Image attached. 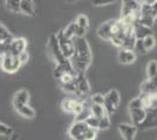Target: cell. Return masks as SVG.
Masks as SVG:
<instances>
[{"instance_id": "obj_1", "label": "cell", "mask_w": 157, "mask_h": 140, "mask_svg": "<svg viewBox=\"0 0 157 140\" xmlns=\"http://www.w3.org/2000/svg\"><path fill=\"white\" fill-rule=\"evenodd\" d=\"M74 55L71 59V63L76 74H85L90 67L93 61L92 49L85 38L74 39Z\"/></svg>"}, {"instance_id": "obj_2", "label": "cell", "mask_w": 157, "mask_h": 140, "mask_svg": "<svg viewBox=\"0 0 157 140\" xmlns=\"http://www.w3.org/2000/svg\"><path fill=\"white\" fill-rule=\"evenodd\" d=\"M120 102H121V96L120 92L115 89H111L105 95V112L108 116H111L116 112L118 105H120Z\"/></svg>"}, {"instance_id": "obj_3", "label": "cell", "mask_w": 157, "mask_h": 140, "mask_svg": "<svg viewBox=\"0 0 157 140\" xmlns=\"http://www.w3.org/2000/svg\"><path fill=\"white\" fill-rule=\"evenodd\" d=\"M22 66V63L20 62L19 56H14V55H10L6 54L1 57V62H0V67L1 69L7 74H14L17 73Z\"/></svg>"}, {"instance_id": "obj_4", "label": "cell", "mask_w": 157, "mask_h": 140, "mask_svg": "<svg viewBox=\"0 0 157 140\" xmlns=\"http://www.w3.org/2000/svg\"><path fill=\"white\" fill-rule=\"evenodd\" d=\"M87 130H88V126L85 123V120H76L68 128V135L72 140H86Z\"/></svg>"}, {"instance_id": "obj_5", "label": "cell", "mask_w": 157, "mask_h": 140, "mask_svg": "<svg viewBox=\"0 0 157 140\" xmlns=\"http://www.w3.org/2000/svg\"><path fill=\"white\" fill-rule=\"evenodd\" d=\"M56 35V39H58V43H59V47L61 49V52L63 54L66 59L71 60L72 56L74 55V41L67 39L65 35H63V32L60 31L55 34Z\"/></svg>"}, {"instance_id": "obj_6", "label": "cell", "mask_w": 157, "mask_h": 140, "mask_svg": "<svg viewBox=\"0 0 157 140\" xmlns=\"http://www.w3.org/2000/svg\"><path fill=\"white\" fill-rule=\"evenodd\" d=\"M140 9H141V2L138 0H122L121 18H124L131 14L140 15Z\"/></svg>"}, {"instance_id": "obj_7", "label": "cell", "mask_w": 157, "mask_h": 140, "mask_svg": "<svg viewBox=\"0 0 157 140\" xmlns=\"http://www.w3.org/2000/svg\"><path fill=\"white\" fill-rule=\"evenodd\" d=\"M27 48V40L25 38H15L11 41L10 46H8V52L7 54L14 55V56H19L21 53L26 52Z\"/></svg>"}, {"instance_id": "obj_8", "label": "cell", "mask_w": 157, "mask_h": 140, "mask_svg": "<svg viewBox=\"0 0 157 140\" xmlns=\"http://www.w3.org/2000/svg\"><path fill=\"white\" fill-rule=\"evenodd\" d=\"M137 131L138 128L132 124L123 123V124L118 125V133L123 140H135Z\"/></svg>"}, {"instance_id": "obj_9", "label": "cell", "mask_w": 157, "mask_h": 140, "mask_svg": "<svg viewBox=\"0 0 157 140\" xmlns=\"http://www.w3.org/2000/svg\"><path fill=\"white\" fill-rule=\"evenodd\" d=\"M74 81H75L78 93H80V97H83L90 92V84L85 74H78Z\"/></svg>"}, {"instance_id": "obj_10", "label": "cell", "mask_w": 157, "mask_h": 140, "mask_svg": "<svg viewBox=\"0 0 157 140\" xmlns=\"http://www.w3.org/2000/svg\"><path fill=\"white\" fill-rule=\"evenodd\" d=\"M137 55L135 53V50L132 49H125V48H121L117 53V59L120 61V63L122 64H132L136 61Z\"/></svg>"}, {"instance_id": "obj_11", "label": "cell", "mask_w": 157, "mask_h": 140, "mask_svg": "<svg viewBox=\"0 0 157 140\" xmlns=\"http://www.w3.org/2000/svg\"><path fill=\"white\" fill-rule=\"evenodd\" d=\"M147 112H148L147 118L143 121V124L141 126H138V130H141V131H147V130L157 127V109L147 111Z\"/></svg>"}, {"instance_id": "obj_12", "label": "cell", "mask_w": 157, "mask_h": 140, "mask_svg": "<svg viewBox=\"0 0 157 140\" xmlns=\"http://www.w3.org/2000/svg\"><path fill=\"white\" fill-rule=\"evenodd\" d=\"M129 113H130L131 124L138 128V126H141L143 124L148 112L145 109H136V110H129Z\"/></svg>"}, {"instance_id": "obj_13", "label": "cell", "mask_w": 157, "mask_h": 140, "mask_svg": "<svg viewBox=\"0 0 157 140\" xmlns=\"http://www.w3.org/2000/svg\"><path fill=\"white\" fill-rule=\"evenodd\" d=\"M157 93V75L152 78L145 80L141 84V95Z\"/></svg>"}, {"instance_id": "obj_14", "label": "cell", "mask_w": 157, "mask_h": 140, "mask_svg": "<svg viewBox=\"0 0 157 140\" xmlns=\"http://www.w3.org/2000/svg\"><path fill=\"white\" fill-rule=\"evenodd\" d=\"M113 21L114 20L105 21L102 25H100V27L98 28V35L100 39H102V40H105V41H110Z\"/></svg>"}, {"instance_id": "obj_15", "label": "cell", "mask_w": 157, "mask_h": 140, "mask_svg": "<svg viewBox=\"0 0 157 140\" xmlns=\"http://www.w3.org/2000/svg\"><path fill=\"white\" fill-rule=\"evenodd\" d=\"M29 92L26 89H21L19 91H17L13 97V106L15 105H22V104H28L29 102Z\"/></svg>"}, {"instance_id": "obj_16", "label": "cell", "mask_w": 157, "mask_h": 140, "mask_svg": "<svg viewBox=\"0 0 157 140\" xmlns=\"http://www.w3.org/2000/svg\"><path fill=\"white\" fill-rule=\"evenodd\" d=\"M14 109H15V111H17L21 117H24V118H26V119H33V118L35 117V111H34V109L29 106L28 104L15 105Z\"/></svg>"}, {"instance_id": "obj_17", "label": "cell", "mask_w": 157, "mask_h": 140, "mask_svg": "<svg viewBox=\"0 0 157 140\" xmlns=\"http://www.w3.org/2000/svg\"><path fill=\"white\" fill-rule=\"evenodd\" d=\"M132 29H134V35H135L136 40H143L147 36L152 35V29L151 28L141 26L138 23H135L134 27H132Z\"/></svg>"}, {"instance_id": "obj_18", "label": "cell", "mask_w": 157, "mask_h": 140, "mask_svg": "<svg viewBox=\"0 0 157 140\" xmlns=\"http://www.w3.org/2000/svg\"><path fill=\"white\" fill-rule=\"evenodd\" d=\"M20 13L28 15V16H33L35 14L32 0H21L20 1Z\"/></svg>"}, {"instance_id": "obj_19", "label": "cell", "mask_w": 157, "mask_h": 140, "mask_svg": "<svg viewBox=\"0 0 157 140\" xmlns=\"http://www.w3.org/2000/svg\"><path fill=\"white\" fill-rule=\"evenodd\" d=\"M89 112H90V116L96 117L98 119H102V118L108 116L103 105H98V104H92L89 107Z\"/></svg>"}, {"instance_id": "obj_20", "label": "cell", "mask_w": 157, "mask_h": 140, "mask_svg": "<svg viewBox=\"0 0 157 140\" xmlns=\"http://www.w3.org/2000/svg\"><path fill=\"white\" fill-rule=\"evenodd\" d=\"M78 103V99H63L61 102V107H62V110H63L65 112L74 113Z\"/></svg>"}, {"instance_id": "obj_21", "label": "cell", "mask_w": 157, "mask_h": 140, "mask_svg": "<svg viewBox=\"0 0 157 140\" xmlns=\"http://www.w3.org/2000/svg\"><path fill=\"white\" fill-rule=\"evenodd\" d=\"M62 32H63V35H65L67 39L74 40V39L76 38V33H78V25H76V22H75V21H74V22H71Z\"/></svg>"}, {"instance_id": "obj_22", "label": "cell", "mask_w": 157, "mask_h": 140, "mask_svg": "<svg viewBox=\"0 0 157 140\" xmlns=\"http://www.w3.org/2000/svg\"><path fill=\"white\" fill-rule=\"evenodd\" d=\"M157 75V61L151 60L147 64V76L148 78H152Z\"/></svg>"}, {"instance_id": "obj_23", "label": "cell", "mask_w": 157, "mask_h": 140, "mask_svg": "<svg viewBox=\"0 0 157 140\" xmlns=\"http://www.w3.org/2000/svg\"><path fill=\"white\" fill-rule=\"evenodd\" d=\"M61 88H62V90L66 91V92L72 93V95H75V96L80 97V93H78V91L75 81H73L72 83H68V84H61Z\"/></svg>"}, {"instance_id": "obj_24", "label": "cell", "mask_w": 157, "mask_h": 140, "mask_svg": "<svg viewBox=\"0 0 157 140\" xmlns=\"http://www.w3.org/2000/svg\"><path fill=\"white\" fill-rule=\"evenodd\" d=\"M20 1L21 0H6V8L13 13H20Z\"/></svg>"}, {"instance_id": "obj_25", "label": "cell", "mask_w": 157, "mask_h": 140, "mask_svg": "<svg viewBox=\"0 0 157 140\" xmlns=\"http://www.w3.org/2000/svg\"><path fill=\"white\" fill-rule=\"evenodd\" d=\"M76 25H78V28H81V29H85L87 31L88 29V27H89V20H88V18H87V15L85 14H80L78 18H76Z\"/></svg>"}, {"instance_id": "obj_26", "label": "cell", "mask_w": 157, "mask_h": 140, "mask_svg": "<svg viewBox=\"0 0 157 140\" xmlns=\"http://www.w3.org/2000/svg\"><path fill=\"white\" fill-rule=\"evenodd\" d=\"M136 23L141 25V26L148 27V28H152L154 23H155V19H152L150 16H140Z\"/></svg>"}, {"instance_id": "obj_27", "label": "cell", "mask_w": 157, "mask_h": 140, "mask_svg": "<svg viewBox=\"0 0 157 140\" xmlns=\"http://www.w3.org/2000/svg\"><path fill=\"white\" fill-rule=\"evenodd\" d=\"M129 110H136V109H144L143 106V100L141 97H136V98H132L128 104Z\"/></svg>"}, {"instance_id": "obj_28", "label": "cell", "mask_w": 157, "mask_h": 140, "mask_svg": "<svg viewBox=\"0 0 157 140\" xmlns=\"http://www.w3.org/2000/svg\"><path fill=\"white\" fill-rule=\"evenodd\" d=\"M85 123L87 124V126L89 128H94V130H98V125H100V119H98L96 117H93L89 116L85 119Z\"/></svg>"}, {"instance_id": "obj_29", "label": "cell", "mask_w": 157, "mask_h": 140, "mask_svg": "<svg viewBox=\"0 0 157 140\" xmlns=\"http://www.w3.org/2000/svg\"><path fill=\"white\" fill-rule=\"evenodd\" d=\"M143 45H144L145 50L149 52V50H151V49L155 47V45H156V39L154 38V35H149V36H147L145 39H143Z\"/></svg>"}, {"instance_id": "obj_30", "label": "cell", "mask_w": 157, "mask_h": 140, "mask_svg": "<svg viewBox=\"0 0 157 140\" xmlns=\"http://www.w3.org/2000/svg\"><path fill=\"white\" fill-rule=\"evenodd\" d=\"M14 133L13 128L11 126H8L6 124L1 123L0 121V135H4V137H11Z\"/></svg>"}, {"instance_id": "obj_31", "label": "cell", "mask_w": 157, "mask_h": 140, "mask_svg": "<svg viewBox=\"0 0 157 140\" xmlns=\"http://www.w3.org/2000/svg\"><path fill=\"white\" fill-rule=\"evenodd\" d=\"M92 104H98V105H103L105 104V96L101 93H94L90 97Z\"/></svg>"}, {"instance_id": "obj_32", "label": "cell", "mask_w": 157, "mask_h": 140, "mask_svg": "<svg viewBox=\"0 0 157 140\" xmlns=\"http://www.w3.org/2000/svg\"><path fill=\"white\" fill-rule=\"evenodd\" d=\"M110 126V118H109V116H107L105 118H102V119H100V125H98V130H101V131H105V130H108Z\"/></svg>"}, {"instance_id": "obj_33", "label": "cell", "mask_w": 157, "mask_h": 140, "mask_svg": "<svg viewBox=\"0 0 157 140\" xmlns=\"http://www.w3.org/2000/svg\"><path fill=\"white\" fill-rule=\"evenodd\" d=\"M134 49L140 54H147L148 52L145 50V48H144V45H143V40H136V43H135V47H134Z\"/></svg>"}, {"instance_id": "obj_34", "label": "cell", "mask_w": 157, "mask_h": 140, "mask_svg": "<svg viewBox=\"0 0 157 140\" xmlns=\"http://www.w3.org/2000/svg\"><path fill=\"white\" fill-rule=\"evenodd\" d=\"M96 138H98V130L88 127V130L86 132V140H95Z\"/></svg>"}, {"instance_id": "obj_35", "label": "cell", "mask_w": 157, "mask_h": 140, "mask_svg": "<svg viewBox=\"0 0 157 140\" xmlns=\"http://www.w3.org/2000/svg\"><path fill=\"white\" fill-rule=\"evenodd\" d=\"M114 1L113 0H93V6L101 7V6H107V5H110Z\"/></svg>"}, {"instance_id": "obj_36", "label": "cell", "mask_w": 157, "mask_h": 140, "mask_svg": "<svg viewBox=\"0 0 157 140\" xmlns=\"http://www.w3.org/2000/svg\"><path fill=\"white\" fill-rule=\"evenodd\" d=\"M19 60L20 62L22 63V64H25V63H27L28 62V60H29V54H28V52H24V53H21L19 55Z\"/></svg>"}, {"instance_id": "obj_37", "label": "cell", "mask_w": 157, "mask_h": 140, "mask_svg": "<svg viewBox=\"0 0 157 140\" xmlns=\"http://www.w3.org/2000/svg\"><path fill=\"white\" fill-rule=\"evenodd\" d=\"M151 7V16L154 19H157V1H155L152 5H150Z\"/></svg>"}, {"instance_id": "obj_38", "label": "cell", "mask_w": 157, "mask_h": 140, "mask_svg": "<svg viewBox=\"0 0 157 140\" xmlns=\"http://www.w3.org/2000/svg\"><path fill=\"white\" fill-rule=\"evenodd\" d=\"M19 134H17V133H13L11 137H10V139L8 140H19Z\"/></svg>"}, {"instance_id": "obj_39", "label": "cell", "mask_w": 157, "mask_h": 140, "mask_svg": "<svg viewBox=\"0 0 157 140\" xmlns=\"http://www.w3.org/2000/svg\"><path fill=\"white\" fill-rule=\"evenodd\" d=\"M66 2H75L76 0H65Z\"/></svg>"}, {"instance_id": "obj_40", "label": "cell", "mask_w": 157, "mask_h": 140, "mask_svg": "<svg viewBox=\"0 0 157 140\" xmlns=\"http://www.w3.org/2000/svg\"><path fill=\"white\" fill-rule=\"evenodd\" d=\"M0 62H1V57H0Z\"/></svg>"}, {"instance_id": "obj_41", "label": "cell", "mask_w": 157, "mask_h": 140, "mask_svg": "<svg viewBox=\"0 0 157 140\" xmlns=\"http://www.w3.org/2000/svg\"><path fill=\"white\" fill-rule=\"evenodd\" d=\"M113 1H115V0H113Z\"/></svg>"}]
</instances>
